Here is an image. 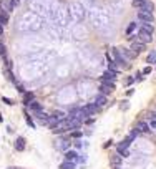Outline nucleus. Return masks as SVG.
Returning a JSON list of instances; mask_svg holds the SVG:
<instances>
[{
	"mask_svg": "<svg viewBox=\"0 0 156 169\" xmlns=\"http://www.w3.org/2000/svg\"><path fill=\"white\" fill-rule=\"evenodd\" d=\"M55 133H65V131H70V119H63V121H58V124L55 126L53 129Z\"/></svg>",
	"mask_w": 156,
	"mask_h": 169,
	"instance_id": "obj_1",
	"label": "nucleus"
},
{
	"mask_svg": "<svg viewBox=\"0 0 156 169\" xmlns=\"http://www.w3.org/2000/svg\"><path fill=\"white\" fill-rule=\"evenodd\" d=\"M100 91H101V95H106V93H108V91H111V90L105 88V86H103V84H101V86H100Z\"/></svg>",
	"mask_w": 156,
	"mask_h": 169,
	"instance_id": "obj_24",
	"label": "nucleus"
},
{
	"mask_svg": "<svg viewBox=\"0 0 156 169\" xmlns=\"http://www.w3.org/2000/svg\"><path fill=\"white\" fill-rule=\"evenodd\" d=\"M138 133H146L149 128H148V123H144V121H139L138 124H136V128H135Z\"/></svg>",
	"mask_w": 156,
	"mask_h": 169,
	"instance_id": "obj_11",
	"label": "nucleus"
},
{
	"mask_svg": "<svg viewBox=\"0 0 156 169\" xmlns=\"http://www.w3.org/2000/svg\"><path fill=\"white\" fill-rule=\"evenodd\" d=\"M135 30H136V22H131L130 27L126 28V33H128V35H131L133 32H135Z\"/></svg>",
	"mask_w": 156,
	"mask_h": 169,
	"instance_id": "obj_20",
	"label": "nucleus"
},
{
	"mask_svg": "<svg viewBox=\"0 0 156 169\" xmlns=\"http://www.w3.org/2000/svg\"><path fill=\"white\" fill-rule=\"evenodd\" d=\"M35 116L40 119V123H42V124H48V121H50V114L43 113V111H37V113H35Z\"/></svg>",
	"mask_w": 156,
	"mask_h": 169,
	"instance_id": "obj_5",
	"label": "nucleus"
},
{
	"mask_svg": "<svg viewBox=\"0 0 156 169\" xmlns=\"http://www.w3.org/2000/svg\"><path fill=\"white\" fill-rule=\"evenodd\" d=\"M60 169H75V162H72V161H63V162L60 164Z\"/></svg>",
	"mask_w": 156,
	"mask_h": 169,
	"instance_id": "obj_17",
	"label": "nucleus"
},
{
	"mask_svg": "<svg viewBox=\"0 0 156 169\" xmlns=\"http://www.w3.org/2000/svg\"><path fill=\"white\" fill-rule=\"evenodd\" d=\"M148 128H155V129H156V119H153V121H149V124H148Z\"/></svg>",
	"mask_w": 156,
	"mask_h": 169,
	"instance_id": "obj_27",
	"label": "nucleus"
},
{
	"mask_svg": "<svg viewBox=\"0 0 156 169\" xmlns=\"http://www.w3.org/2000/svg\"><path fill=\"white\" fill-rule=\"evenodd\" d=\"M33 100H35L33 93H23V103H25V105H30Z\"/></svg>",
	"mask_w": 156,
	"mask_h": 169,
	"instance_id": "obj_15",
	"label": "nucleus"
},
{
	"mask_svg": "<svg viewBox=\"0 0 156 169\" xmlns=\"http://www.w3.org/2000/svg\"><path fill=\"white\" fill-rule=\"evenodd\" d=\"M143 50H144V43H141L139 40L131 43V53H141Z\"/></svg>",
	"mask_w": 156,
	"mask_h": 169,
	"instance_id": "obj_4",
	"label": "nucleus"
},
{
	"mask_svg": "<svg viewBox=\"0 0 156 169\" xmlns=\"http://www.w3.org/2000/svg\"><path fill=\"white\" fill-rule=\"evenodd\" d=\"M95 105L97 106H105L106 105V96L105 95H98V96L95 98Z\"/></svg>",
	"mask_w": 156,
	"mask_h": 169,
	"instance_id": "obj_13",
	"label": "nucleus"
},
{
	"mask_svg": "<svg viewBox=\"0 0 156 169\" xmlns=\"http://www.w3.org/2000/svg\"><path fill=\"white\" fill-rule=\"evenodd\" d=\"M139 30H141V32H144V33H149V35H153V32H155V27H153L151 23H143Z\"/></svg>",
	"mask_w": 156,
	"mask_h": 169,
	"instance_id": "obj_12",
	"label": "nucleus"
},
{
	"mask_svg": "<svg viewBox=\"0 0 156 169\" xmlns=\"http://www.w3.org/2000/svg\"><path fill=\"white\" fill-rule=\"evenodd\" d=\"M15 149H17V151H23V149H25V138H17V141H15Z\"/></svg>",
	"mask_w": 156,
	"mask_h": 169,
	"instance_id": "obj_10",
	"label": "nucleus"
},
{
	"mask_svg": "<svg viewBox=\"0 0 156 169\" xmlns=\"http://www.w3.org/2000/svg\"><path fill=\"white\" fill-rule=\"evenodd\" d=\"M2 101H4L5 105H9V106H12V105H13V101L10 100V98H2Z\"/></svg>",
	"mask_w": 156,
	"mask_h": 169,
	"instance_id": "obj_23",
	"label": "nucleus"
},
{
	"mask_svg": "<svg viewBox=\"0 0 156 169\" xmlns=\"http://www.w3.org/2000/svg\"><path fill=\"white\" fill-rule=\"evenodd\" d=\"M80 136H81L80 131H73V133H72V138H80Z\"/></svg>",
	"mask_w": 156,
	"mask_h": 169,
	"instance_id": "obj_26",
	"label": "nucleus"
},
{
	"mask_svg": "<svg viewBox=\"0 0 156 169\" xmlns=\"http://www.w3.org/2000/svg\"><path fill=\"white\" fill-rule=\"evenodd\" d=\"M149 73H151V66H149V65H148V66L144 68L143 72H141V75H149Z\"/></svg>",
	"mask_w": 156,
	"mask_h": 169,
	"instance_id": "obj_22",
	"label": "nucleus"
},
{
	"mask_svg": "<svg viewBox=\"0 0 156 169\" xmlns=\"http://www.w3.org/2000/svg\"><path fill=\"white\" fill-rule=\"evenodd\" d=\"M121 108H123V110H128V108H130V105H128V103H125V105H121Z\"/></svg>",
	"mask_w": 156,
	"mask_h": 169,
	"instance_id": "obj_29",
	"label": "nucleus"
},
{
	"mask_svg": "<svg viewBox=\"0 0 156 169\" xmlns=\"http://www.w3.org/2000/svg\"><path fill=\"white\" fill-rule=\"evenodd\" d=\"M55 146H57V149H60V151L65 152V151L68 149V146H70V141H68V139H60L58 143L55 144Z\"/></svg>",
	"mask_w": 156,
	"mask_h": 169,
	"instance_id": "obj_8",
	"label": "nucleus"
},
{
	"mask_svg": "<svg viewBox=\"0 0 156 169\" xmlns=\"http://www.w3.org/2000/svg\"><path fill=\"white\" fill-rule=\"evenodd\" d=\"M116 75H118V72H113V70H108V72H105V73H103V76H101L100 80L115 81V78H116Z\"/></svg>",
	"mask_w": 156,
	"mask_h": 169,
	"instance_id": "obj_6",
	"label": "nucleus"
},
{
	"mask_svg": "<svg viewBox=\"0 0 156 169\" xmlns=\"http://www.w3.org/2000/svg\"><path fill=\"white\" fill-rule=\"evenodd\" d=\"M2 121H4V119H2V116H0V123H2Z\"/></svg>",
	"mask_w": 156,
	"mask_h": 169,
	"instance_id": "obj_31",
	"label": "nucleus"
},
{
	"mask_svg": "<svg viewBox=\"0 0 156 169\" xmlns=\"http://www.w3.org/2000/svg\"><path fill=\"white\" fill-rule=\"evenodd\" d=\"M2 33H4V27L0 25V35H2Z\"/></svg>",
	"mask_w": 156,
	"mask_h": 169,
	"instance_id": "obj_30",
	"label": "nucleus"
},
{
	"mask_svg": "<svg viewBox=\"0 0 156 169\" xmlns=\"http://www.w3.org/2000/svg\"><path fill=\"white\" fill-rule=\"evenodd\" d=\"M9 23V12H2L0 13V25L5 27Z\"/></svg>",
	"mask_w": 156,
	"mask_h": 169,
	"instance_id": "obj_14",
	"label": "nucleus"
},
{
	"mask_svg": "<svg viewBox=\"0 0 156 169\" xmlns=\"http://www.w3.org/2000/svg\"><path fill=\"white\" fill-rule=\"evenodd\" d=\"M111 164H113L115 168H120V164H121V156H118V154L113 156L111 157Z\"/></svg>",
	"mask_w": 156,
	"mask_h": 169,
	"instance_id": "obj_19",
	"label": "nucleus"
},
{
	"mask_svg": "<svg viewBox=\"0 0 156 169\" xmlns=\"http://www.w3.org/2000/svg\"><path fill=\"white\" fill-rule=\"evenodd\" d=\"M80 111L85 118L86 116H93V114H97V105H86L83 108H80Z\"/></svg>",
	"mask_w": 156,
	"mask_h": 169,
	"instance_id": "obj_2",
	"label": "nucleus"
},
{
	"mask_svg": "<svg viewBox=\"0 0 156 169\" xmlns=\"http://www.w3.org/2000/svg\"><path fill=\"white\" fill-rule=\"evenodd\" d=\"M27 124H28L30 128H35V124H33V121L30 119V116H27Z\"/></svg>",
	"mask_w": 156,
	"mask_h": 169,
	"instance_id": "obj_25",
	"label": "nucleus"
},
{
	"mask_svg": "<svg viewBox=\"0 0 156 169\" xmlns=\"http://www.w3.org/2000/svg\"><path fill=\"white\" fill-rule=\"evenodd\" d=\"M138 18L143 22V23H151V22L155 20L153 13H149V12H138Z\"/></svg>",
	"mask_w": 156,
	"mask_h": 169,
	"instance_id": "obj_3",
	"label": "nucleus"
},
{
	"mask_svg": "<svg viewBox=\"0 0 156 169\" xmlns=\"http://www.w3.org/2000/svg\"><path fill=\"white\" fill-rule=\"evenodd\" d=\"M0 55H5V47H2V43H0Z\"/></svg>",
	"mask_w": 156,
	"mask_h": 169,
	"instance_id": "obj_28",
	"label": "nucleus"
},
{
	"mask_svg": "<svg viewBox=\"0 0 156 169\" xmlns=\"http://www.w3.org/2000/svg\"><path fill=\"white\" fill-rule=\"evenodd\" d=\"M146 61H148V65H149V66H151L153 63H156V51H149V55H148Z\"/></svg>",
	"mask_w": 156,
	"mask_h": 169,
	"instance_id": "obj_18",
	"label": "nucleus"
},
{
	"mask_svg": "<svg viewBox=\"0 0 156 169\" xmlns=\"http://www.w3.org/2000/svg\"><path fill=\"white\" fill-rule=\"evenodd\" d=\"M151 35H149V33H144V32H141V30H139V32H138V40H139V42H141V43H148V42H151Z\"/></svg>",
	"mask_w": 156,
	"mask_h": 169,
	"instance_id": "obj_7",
	"label": "nucleus"
},
{
	"mask_svg": "<svg viewBox=\"0 0 156 169\" xmlns=\"http://www.w3.org/2000/svg\"><path fill=\"white\" fill-rule=\"evenodd\" d=\"M28 106H30V110H32V111H35V113H37V111H42V105H40L38 101H35V100H33L32 103H30Z\"/></svg>",
	"mask_w": 156,
	"mask_h": 169,
	"instance_id": "obj_16",
	"label": "nucleus"
},
{
	"mask_svg": "<svg viewBox=\"0 0 156 169\" xmlns=\"http://www.w3.org/2000/svg\"><path fill=\"white\" fill-rule=\"evenodd\" d=\"M17 4H18V0H10L9 4H7V7H9V12L15 9V5H17Z\"/></svg>",
	"mask_w": 156,
	"mask_h": 169,
	"instance_id": "obj_21",
	"label": "nucleus"
},
{
	"mask_svg": "<svg viewBox=\"0 0 156 169\" xmlns=\"http://www.w3.org/2000/svg\"><path fill=\"white\" fill-rule=\"evenodd\" d=\"M65 157H67V161H75L76 157H78V152L76 151H72V149H67V151H65Z\"/></svg>",
	"mask_w": 156,
	"mask_h": 169,
	"instance_id": "obj_9",
	"label": "nucleus"
}]
</instances>
